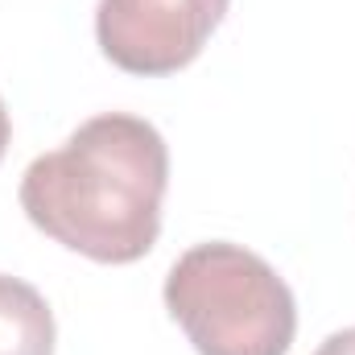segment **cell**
<instances>
[{
    "mask_svg": "<svg viewBox=\"0 0 355 355\" xmlns=\"http://www.w3.org/2000/svg\"><path fill=\"white\" fill-rule=\"evenodd\" d=\"M166 182L162 132L149 120L107 112L25 170L21 207L62 248L99 265H132L157 244Z\"/></svg>",
    "mask_w": 355,
    "mask_h": 355,
    "instance_id": "cell-1",
    "label": "cell"
},
{
    "mask_svg": "<svg viewBox=\"0 0 355 355\" xmlns=\"http://www.w3.org/2000/svg\"><path fill=\"white\" fill-rule=\"evenodd\" d=\"M166 306L198 355H285L297 331V306L277 268L223 240L178 257Z\"/></svg>",
    "mask_w": 355,
    "mask_h": 355,
    "instance_id": "cell-2",
    "label": "cell"
},
{
    "mask_svg": "<svg viewBox=\"0 0 355 355\" xmlns=\"http://www.w3.org/2000/svg\"><path fill=\"white\" fill-rule=\"evenodd\" d=\"M227 0H99V50L128 75H174L198 58Z\"/></svg>",
    "mask_w": 355,
    "mask_h": 355,
    "instance_id": "cell-3",
    "label": "cell"
},
{
    "mask_svg": "<svg viewBox=\"0 0 355 355\" xmlns=\"http://www.w3.org/2000/svg\"><path fill=\"white\" fill-rule=\"evenodd\" d=\"M0 355H54V314L46 297L0 272Z\"/></svg>",
    "mask_w": 355,
    "mask_h": 355,
    "instance_id": "cell-4",
    "label": "cell"
},
{
    "mask_svg": "<svg viewBox=\"0 0 355 355\" xmlns=\"http://www.w3.org/2000/svg\"><path fill=\"white\" fill-rule=\"evenodd\" d=\"M314 355H355V327L339 331V335H331V339H327Z\"/></svg>",
    "mask_w": 355,
    "mask_h": 355,
    "instance_id": "cell-5",
    "label": "cell"
},
{
    "mask_svg": "<svg viewBox=\"0 0 355 355\" xmlns=\"http://www.w3.org/2000/svg\"><path fill=\"white\" fill-rule=\"evenodd\" d=\"M8 112H4V99H0V157H4V149H8Z\"/></svg>",
    "mask_w": 355,
    "mask_h": 355,
    "instance_id": "cell-6",
    "label": "cell"
}]
</instances>
